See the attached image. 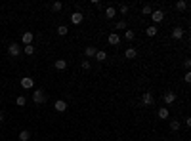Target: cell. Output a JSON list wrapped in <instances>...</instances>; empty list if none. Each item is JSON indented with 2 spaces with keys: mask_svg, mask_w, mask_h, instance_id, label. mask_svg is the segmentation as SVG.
<instances>
[{
  "mask_svg": "<svg viewBox=\"0 0 191 141\" xmlns=\"http://www.w3.org/2000/svg\"><path fill=\"white\" fill-rule=\"evenodd\" d=\"M32 101H35L36 105L46 103V94H44V90H35L32 92Z\"/></svg>",
  "mask_w": 191,
  "mask_h": 141,
  "instance_id": "6da1fadb",
  "label": "cell"
},
{
  "mask_svg": "<svg viewBox=\"0 0 191 141\" xmlns=\"http://www.w3.org/2000/svg\"><path fill=\"white\" fill-rule=\"evenodd\" d=\"M153 103H155V99H153V94H151V92H143V95H141V105L151 107Z\"/></svg>",
  "mask_w": 191,
  "mask_h": 141,
  "instance_id": "7a4b0ae2",
  "label": "cell"
},
{
  "mask_svg": "<svg viewBox=\"0 0 191 141\" xmlns=\"http://www.w3.org/2000/svg\"><path fill=\"white\" fill-rule=\"evenodd\" d=\"M21 52H23V48L19 46V44H10V46H8V54H10L12 57H17Z\"/></svg>",
  "mask_w": 191,
  "mask_h": 141,
  "instance_id": "3957f363",
  "label": "cell"
},
{
  "mask_svg": "<svg viewBox=\"0 0 191 141\" xmlns=\"http://www.w3.org/2000/svg\"><path fill=\"white\" fill-rule=\"evenodd\" d=\"M82 21H84V15L80 14V11H73L71 14V23L73 25H80Z\"/></svg>",
  "mask_w": 191,
  "mask_h": 141,
  "instance_id": "277c9868",
  "label": "cell"
},
{
  "mask_svg": "<svg viewBox=\"0 0 191 141\" xmlns=\"http://www.w3.org/2000/svg\"><path fill=\"white\" fill-rule=\"evenodd\" d=\"M32 86H35V80H32L31 76H23V78H21V88H25V90H31Z\"/></svg>",
  "mask_w": 191,
  "mask_h": 141,
  "instance_id": "5b68a950",
  "label": "cell"
},
{
  "mask_svg": "<svg viewBox=\"0 0 191 141\" xmlns=\"http://www.w3.org/2000/svg\"><path fill=\"white\" fill-rule=\"evenodd\" d=\"M107 42L111 44V46H119V44H120V36L117 34V33H111V34L107 36Z\"/></svg>",
  "mask_w": 191,
  "mask_h": 141,
  "instance_id": "8992f818",
  "label": "cell"
},
{
  "mask_svg": "<svg viewBox=\"0 0 191 141\" xmlns=\"http://www.w3.org/2000/svg\"><path fill=\"white\" fill-rule=\"evenodd\" d=\"M32 38H35V36H32V33H29V31H27V33H23V36H21L23 46H31V44H32Z\"/></svg>",
  "mask_w": 191,
  "mask_h": 141,
  "instance_id": "52a82bcc",
  "label": "cell"
},
{
  "mask_svg": "<svg viewBox=\"0 0 191 141\" xmlns=\"http://www.w3.org/2000/svg\"><path fill=\"white\" fill-rule=\"evenodd\" d=\"M162 97H164V103H166V105H170V103L176 101V94H174V92H164V95H162Z\"/></svg>",
  "mask_w": 191,
  "mask_h": 141,
  "instance_id": "ba28073f",
  "label": "cell"
},
{
  "mask_svg": "<svg viewBox=\"0 0 191 141\" xmlns=\"http://www.w3.org/2000/svg\"><path fill=\"white\" fill-rule=\"evenodd\" d=\"M151 19H153V21H155V23H161L162 19H164V14H162L161 10H155V11H153V14H151Z\"/></svg>",
  "mask_w": 191,
  "mask_h": 141,
  "instance_id": "9c48e42d",
  "label": "cell"
},
{
  "mask_svg": "<svg viewBox=\"0 0 191 141\" xmlns=\"http://www.w3.org/2000/svg\"><path fill=\"white\" fill-rule=\"evenodd\" d=\"M54 109H55V111H58V112H65V111H67V103H65L63 99H59V101H55Z\"/></svg>",
  "mask_w": 191,
  "mask_h": 141,
  "instance_id": "30bf717a",
  "label": "cell"
},
{
  "mask_svg": "<svg viewBox=\"0 0 191 141\" xmlns=\"http://www.w3.org/2000/svg\"><path fill=\"white\" fill-rule=\"evenodd\" d=\"M136 55H138L136 48H126V52H124V57H126V59H134Z\"/></svg>",
  "mask_w": 191,
  "mask_h": 141,
  "instance_id": "8fae6325",
  "label": "cell"
},
{
  "mask_svg": "<svg viewBox=\"0 0 191 141\" xmlns=\"http://www.w3.org/2000/svg\"><path fill=\"white\" fill-rule=\"evenodd\" d=\"M182 36H184V29H180V27H174V29H172V38L180 40Z\"/></svg>",
  "mask_w": 191,
  "mask_h": 141,
  "instance_id": "7c38bea8",
  "label": "cell"
},
{
  "mask_svg": "<svg viewBox=\"0 0 191 141\" xmlns=\"http://www.w3.org/2000/svg\"><path fill=\"white\" fill-rule=\"evenodd\" d=\"M54 67L58 71H65V69H67V61H65V59H58V61L54 63Z\"/></svg>",
  "mask_w": 191,
  "mask_h": 141,
  "instance_id": "4fadbf2b",
  "label": "cell"
},
{
  "mask_svg": "<svg viewBox=\"0 0 191 141\" xmlns=\"http://www.w3.org/2000/svg\"><path fill=\"white\" fill-rule=\"evenodd\" d=\"M115 15H117V10L113 6H109L107 10H105V17H107V19H115Z\"/></svg>",
  "mask_w": 191,
  "mask_h": 141,
  "instance_id": "5bb4252c",
  "label": "cell"
},
{
  "mask_svg": "<svg viewBox=\"0 0 191 141\" xmlns=\"http://www.w3.org/2000/svg\"><path fill=\"white\" fill-rule=\"evenodd\" d=\"M157 115H159V118H161V120H166V118H168V115H170V112H168V109H166V107H161Z\"/></svg>",
  "mask_w": 191,
  "mask_h": 141,
  "instance_id": "9a60e30c",
  "label": "cell"
},
{
  "mask_svg": "<svg viewBox=\"0 0 191 141\" xmlns=\"http://www.w3.org/2000/svg\"><path fill=\"white\" fill-rule=\"evenodd\" d=\"M96 52H97V50H96L94 46H86V50H84V54H86V57L90 59V57H94V55H96Z\"/></svg>",
  "mask_w": 191,
  "mask_h": 141,
  "instance_id": "2e32d148",
  "label": "cell"
},
{
  "mask_svg": "<svg viewBox=\"0 0 191 141\" xmlns=\"http://www.w3.org/2000/svg\"><path fill=\"white\" fill-rule=\"evenodd\" d=\"M176 10H180V11L187 10V2H185V0H178L176 2Z\"/></svg>",
  "mask_w": 191,
  "mask_h": 141,
  "instance_id": "e0dca14e",
  "label": "cell"
},
{
  "mask_svg": "<svg viewBox=\"0 0 191 141\" xmlns=\"http://www.w3.org/2000/svg\"><path fill=\"white\" fill-rule=\"evenodd\" d=\"M113 27H115L117 31H124V29H126V21H124V19H120V21H117Z\"/></svg>",
  "mask_w": 191,
  "mask_h": 141,
  "instance_id": "ac0fdd59",
  "label": "cell"
},
{
  "mask_svg": "<svg viewBox=\"0 0 191 141\" xmlns=\"http://www.w3.org/2000/svg\"><path fill=\"white\" fill-rule=\"evenodd\" d=\"M94 57L97 59V61H105V59H107V54H105V52H101V50H97Z\"/></svg>",
  "mask_w": 191,
  "mask_h": 141,
  "instance_id": "d6986e66",
  "label": "cell"
},
{
  "mask_svg": "<svg viewBox=\"0 0 191 141\" xmlns=\"http://www.w3.org/2000/svg\"><path fill=\"white\" fill-rule=\"evenodd\" d=\"M31 139V134L27 130H23V132H19V141H29Z\"/></svg>",
  "mask_w": 191,
  "mask_h": 141,
  "instance_id": "ffe728a7",
  "label": "cell"
},
{
  "mask_svg": "<svg viewBox=\"0 0 191 141\" xmlns=\"http://www.w3.org/2000/svg\"><path fill=\"white\" fill-rule=\"evenodd\" d=\"M141 14H143V15H151L153 14V8L149 6V4H145V6L141 8Z\"/></svg>",
  "mask_w": 191,
  "mask_h": 141,
  "instance_id": "44dd1931",
  "label": "cell"
},
{
  "mask_svg": "<svg viewBox=\"0 0 191 141\" xmlns=\"http://www.w3.org/2000/svg\"><path fill=\"white\" fill-rule=\"evenodd\" d=\"M145 34H147V36H155V34H157V27H155V25L147 27V31H145Z\"/></svg>",
  "mask_w": 191,
  "mask_h": 141,
  "instance_id": "7402d4cb",
  "label": "cell"
},
{
  "mask_svg": "<svg viewBox=\"0 0 191 141\" xmlns=\"http://www.w3.org/2000/svg\"><path fill=\"white\" fill-rule=\"evenodd\" d=\"M170 130H172V132L180 130V120H172V122H170Z\"/></svg>",
  "mask_w": 191,
  "mask_h": 141,
  "instance_id": "603a6c76",
  "label": "cell"
},
{
  "mask_svg": "<svg viewBox=\"0 0 191 141\" xmlns=\"http://www.w3.org/2000/svg\"><path fill=\"white\" fill-rule=\"evenodd\" d=\"M67 33H69V29H67L65 25H59V27H58V34H59V36H65Z\"/></svg>",
  "mask_w": 191,
  "mask_h": 141,
  "instance_id": "cb8c5ba5",
  "label": "cell"
},
{
  "mask_svg": "<svg viewBox=\"0 0 191 141\" xmlns=\"http://www.w3.org/2000/svg\"><path fill=\"white\" fill-rule=\"evenodd\" d=\"M23 52H25L27 55H32V54H35V46H32V44H31V46H23Z\"/></svg>",
  "mask_w": 191,
  "mask_h": 141,
  "instance_id": "d4e9b609",
  "label": "cell"
},
{
  "mask_svg": "<svg viewBox=\"0 0 191 141\" xmlns=\"http://www.w3.org/2000/svg\"><path fill=\"white\" fill-rule=\"evenodd\" d=\"M134 36H136V34H134V31H126V33H124V38H126L128 42H132Z\"/></svg>",
  "mask_w": 191,
  "mask_h": 141,
  "instance_id": "484cf974",
  "label": "cell"
},
{
  "mask_svg": "<svg viewBox=\"0 0 191 141\" xmlns=\"http://www.w3.org/2000/svg\"><path fill=\"white\" fill-rule=\"evenodd\" d=\"M15 103H17V105H19V107H23V105H25V103H27V99H25V97H23V95H19V97H17V99H15Z\"/></svg>",
  "mask_w": 191,
  "mask_h": 141,
  "instance_id": "4316f807",
  "label": "cell"
},
{
  "mask_svg": "<svg viewBox=\"0 0 191 141\" xmlns=\"http://www.w3.org/2000/svg\"><path fill=\"white\" fill-rule=\"evenodd\" d=\"M61 8H63V4H61V2H54V4H52V10H54V11H59Z\"/></svg>",
  "mask_w": 191,
  "mask_h": 141,
  "instance_id": "83f0119b",
  "label": "cell"
},
{
  "mask_svg": "<svg viewBox=\"0 0 191 141\" xmlns=\"http://www.w3.org/2000/svg\"><path fill=\"white\" fill-rule=\"evenodd\" d=\"M119 10H120V14H126V11H128V6H126V4H120Z\"/></svg>",
  "mask_w": 191,
  "mask_h": 141,
  "instance_id": "f1b7e54d",
  "label": "cell"
},
{
  "mask_svg": "<svg viewBox=\"0 0 191 141\" xmlns=\"http://www.w3.org/2000/svg\"><path fill=\"white\" fill-rule=\"evenodd\" d=\"M90 67H92V63L88 61V59H86V61H82V69H86V71H88V69H90Z\"/></svg>",
  "mask_w": 191,
  "mask_h": 141,
  "instance_id": "f546056e",
  "label": "cell"
},
{
  "mask_svg": "<svg viewBox=\"0 0 191 141\" xmlns=\"http://www.w3.org/2000/svg\"><path fill=\"white\" fill-rule=\"evenodd\" d=\"M184 80H185V82H191V72L187 71V72H185V76H184Z\"/></svg>",
  "mask_w": 191,
  "mask_h": 141,
  "instance_id": "4dcf8cb0",
  "label": "cell"
},
{
  "mask_svg": "<svg viewBox=\"0 0 191 141\" xmlns=\"http://www.w3.org/2000/svg\"><path fill=\"white\" fill-rule=\"evenodd\" d=\"M184 65H185V69H189V67H191V59H189V57L184 61Z\"/></svg>",
  "mask_w": 191,
  "mask_h": 141,
  "instance_id": "1f68e13d",
  "label": "cell"
},
{
  "mask_svg": "<svg viewBox=\"0 0 191 141\" xmlns=\"http://www.w3.org/2000/svg\"><path fill=\"white\" fill-rule=\"evenodd\" d=\"M2 122H4V112L0 111V124H2Z\"/></svg>",
  "mask_w": 191,
  "mask_h": 141,
  "instance_id": "d6a6232c",
  "label": "cell"
},
{
  "mask_svg": "<svg viewBox=\"0 0 191 141\" xmlns=\"http://www.w3.org/2000/svg\"><path fill=\"white\" fill-rule=\"evenodd\" d=\"M40 141H42V139H40Z\"/></svg>",
  "mask_w": 191,
  "mask_h": 141,
  "instance_id": "836d02e7",
  "label": "cell"
}]
</instances>
